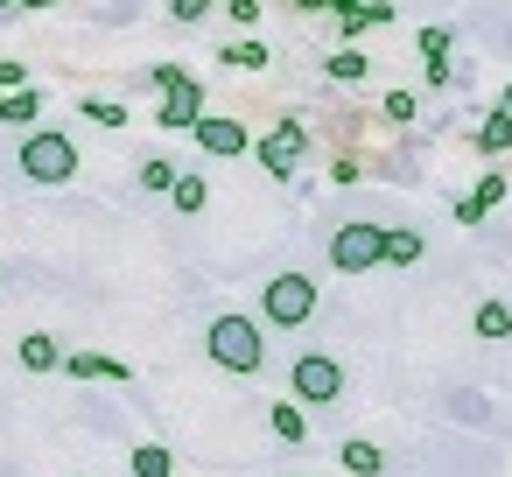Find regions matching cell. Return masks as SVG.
<instances>
[{"label":"cell","mask_w":512,"mask_h":477,"mask_svg":"<svg viewBox=\"0 0 512 477\" xmlns=\"http://www.w3.org/2000/svg\"><path fill=\"white\" fill-rule=\"evenodd\" d=\"M15 169H22L36 190H64V183L78 176V141H71V134H57V127L43 120L36 134H22V148H15Z\"/></svg>","instance_id":"cell-1"},{"label":"cell","mask_w":512,"mask_h":477,"mask_svg":"<svg viewBox=\"0 0 512 477\" xmlns=\"http://www.w3.org/2000/svg\"><path fill=\"white\" fill-rule=\"evenodd\" d=\"M204 351H211L225 372H239V379L267 365V337H260V323H253V316H232V309H225V316H211Z\"/></svg>","instance_id":"cell-2"},{"label":"cell","mask_w":512,"mask_h":477,"mask_svg":"<svg viewBox=\"0 0 512 477\" xmlns=\"http://www.w3.org/2000/svg\"><path fill=\"white\" fill-rule=\"evenodd\" d=\"M260 316H267L274 330H302V323L316 316V281H309V274H274V281L260 288Z\"/></svg>","instance_id":"cell-3"},{"label":"cell","mask_w":512,"mask_h":477,"mask_svg":"<svg viewBox=\"0 0 512 477\" xmlns=\"http://www.w3.org/2000/svg\"><path fill=\"white\" fill-rule=\"evenodd\" d=\"M330 267H337V274H365V267H386V225H365V218L337 225V232H330Z\"/></svg>","instance_id":"cell-4"},{"label":"cell","mask_w":512,"mask_h":477,"mask_svg":"<svg viewBox=\"0 0 512 477\" xmlns=\"http://www.w3.org/2000/svg\"><path fill=\"white\" fill-rule=\"evenodd\" d=\"M288 386H295L302 407H330L344 393V365L330 351H302V358H288Z\"/></svg>","instance_id":"cell-5"},{"label":"cell","mask_w":512,"mask_h":477,"mask_svg":"<svg viewBox=\"0 0 512 477\" xmlns=\"http://www.w3.org/2000/svg\"><path fill=\"white\" fill-rule=\"evenodd\" d=\"M197 113H204V78H190V71H176L169 85H162V134H190L197 127Z\"/></svg>","instance_id":"cell-6"},{"label":"cell","mask_w":512,"mask_h":477,"mask_svg":"<svg viewBox=\"0 0 512 477\" xmlns=\"http://www.w3.org/2000/svg\"><path fill=\"white\" fill-rule=\"evenodd\" d=\"M190 134H197V148H204V155H253V134H246L239 120L211 113V106L197 113V127H190Z\"/></svg>","instance_id":"cell-7"},{"label":"cell","mask_w":512,"mask_h":477,"mask_svg":"<svg viewBox=\"0 0 512 477\" xmlns=\"http://www.w3.org/2000/svg\"><path fill=\"white\" fill-rule=\"evenodd\" d=\"M64 372L71 379H134L127 358H106V351H64Z\"/></svg>","instance_id":"cell-8"},{"label":"cell","mask_w":512,"mask_h":477,"mask_svg":"<svg viewBox=\"0 0 512 477\" xmlns=\"http://www.w3.org/2000/svg\"><path fill=\"white\" fill-rule=\"evenodd\" d=\"M0 127H43V92L36 85L0 92Z\"/></svg>","instance_id":"cell-9"},{"label":"cell","mask_w":512,"mask_h":477,"mask_svg":"<svg viewBox=\"0 0 512 477\" xmlns=\"http://www.w3.org/2000/svg\"><path fill=\"white\" fill-rule=\"evenodd\" d=\"M15 358H22V372H64V344L43 337V330H29V337L15 344Z\"/></svg>","instance_id":"cell-10"},{"label":"cell","mask_w":512,"mask_h":477,"mask_svg":"<svg viewBox=\"0 0 512 477\" xmlns=\"http://www.w3.org/2000/svg\"><path fill=\"white\" fill-rule=\"evenodd\" d=\"M470 141H477V155H491V162H498V155L512 148V106H491V113H484V127H477Z\"/></svg>","instance_id":"cell-11"},{"label":"cell","mask_w":512,"mask_h":477,"mask_svg":"<svg viewBox=\"0 0 512 477\" xmlns=\"http://www.w3.org/2000/svg\"><path fill=\"white\" fill-rule=\"evenodd\" d=\"M470 330H477L484 344H505V337H512V302H498V295H491V302H477Z\"/></svg>","instance_id":"cell-12"},{"label":"cell","mask_w":512,"mask_h":477,"mask_svg":"<svg viewBox=\"0 0 512 477\" xmlns=\"http://www.w3.org/2000/svg\"><path fill=\"white\" fill-rule=\"evenodd\" d=\"M421 253H428V239L414 225H386V267H414Z\"/></svg>","instance_id":"cell-13"},{"label":"cell","mask_w":512,"mask_h":477,"mask_svg":"<svg viewBox=\"0 0 512 477\" xmlns=\"http://www.w3.org/2000/svg\"><path fill=\"white\" fill-rule=\"evenodd\" d=\"M337 463H344L351 477H379V470H386L379 442H365V435H358V442H344V449H337Z\"/></svg>","instance_id":"cell-14"},{"label":"cell","mask_w":512,"mask_h":477,"mask_svg":"<svg viewBox=\"0 0 512 477\" xmlns=\"http://www.w3.org/2000/svg\"><path fill=\"white\" fill-rule=\"evenodd\" d=\"M218 64H239V71H267V64H274V50L246 36V43H218Z\"/></svg>","instance_id":"cell-15"},{"label":"cell","mask_w":512,"mask_h":477,"mask_svg":"<svg viewBox=\"0 0 512 477\" xmlns=\"http://www.w3.org/2000/svg\"><path fill=\"white\" fill-rule=\"evenodd\" d=\"M127 470H134V477H176V456H169L162 442H141V449L127 456Z\"/></svg>","instance_id":"cell-16"},{"label":"cell","mask_w":512,"mask_h":477,"mask_svg":"<svg viewBox=\"0 0 512 477\" xmlns=\"http://www.w3.org/2000/svg\"><path fill=\"white\" fill-rule=\"evenodd\" d=\"M253 162H260V169H267L274 183H288V176H295V155H288V148H281L274 134H267V141H253Z\"/></svg>","instance_id":"cell-17"},{"label":"cell","mask_w":512,"mask_h":477,"mask_svg":"<svg viewBox=\"0 0 512 477\" xmlns=\"http://www.w3.org/2000/svg\"><path fill=\"white\" fill-rule=\"evenodd\" d=\"M169 204H176L183 218H197V211L211 204V183H204V176H176V190H169Z\"/></svg>","instance_id":"cell-18"},{"label":"cell","mask_w":512,"mask_h":477,"mask_svg":"<svg viewBox=\"0 0 512 477\" xmlns=\"http://www.w3.org/2000/svg\"><path fill=\"white\" fill-rule=\"evenodd\" d=\"M267 414H274V435H281V442H309V421H302V400H274Z\"/></svg>","instance_id":"cell-19"},{"label":"cell","mask_w":512,"mask_h":477,"mask_svg":"<svg viewBox=\"0 0 512 477\" xmlns=\"http://www.w3.org/2000/svg\"><path fill=\"white\" fill-rule=\"evenodd\" d=\"M176 176H183V169H176L169 155H148V162H141V190H155V197H169V190H176Z\"/></svg>","instance_id":"cell-20"},{"label":"cell","mask_w":512,"mask_h":477,"mask_svg":"<svg viewBox=\"0 0 512 477\" xmlns=\"http://www.w3.org/2000/svg\"><path fill=\"white\" fill-rule=\"evenodd\" d=\"M365 78H372V64H365L358 50H337V57H330V85H365Z\"/></svg>","instance_id":"cell-21"},{"label":"cell","mask_w":512,"mask_h":477,"mask_svg":"<svg viewBox=\"0 0 512 477\" xmlns=\"http://www.w3.org/2000/svg\"><path fill=\"white\" fill-rule=\"evenodd\" d=\"M449 43H456V36H449V22H442V29H421V36H414L421 64H449Z\"/></svg>","instance_id":"cell-22"},{"label":"cell","mask_w":512,"mask_h":477,"mask_svg":"<svg viewBox=\"0 0 512 477\" xmlns=\"http://www.w3.org/2000/svg\"><path fill=\"white\" fill-rule=\"evenodd\" d=\"M505 190H512V183H505V169H484V176H477V190H470V197H477V204H484V211H498V204H505Z\"/></svg>","instance_id":"cell-23"},{"label":"cell","mask_w":512,"mask_h":477,"mask_svg":"<svg viewBox=\"0 0 512 477\" xmlns=\"http://www.w3.org/2000/svg\"><path fill=\"white\" fill-rule=\"evenodd\" d=\"M85 120H99V127H127V106H120V99H99V92H92V99H85Z\"/></svg>","instance_id":"cell-24"},{"label":"cell","mask_w":512,"mask_h":477,"mask_svg":"<svg viewBox=\"0 0 512 477\" xmlns=\"http://www.w3.org/2000/svg\"><path fill=\"white\" fill-rule=\"evenodd\" d=\"M225 22H239V29H253V22H260V0H225Z\"/></svg>","instance_id":"cell-25"},{"label":"cell","mask_w":512,"mask_h":477,"mask_svg":"<svg viewBox=\"0 0 512 477\" xmlns=\"http://www.w3.org/2000/svg\"><path fill=\"white\" fill-rule=\"evenodd\" d=\"M386 120H414V92H386Z\"/></svg>","instance_id":"cell-26"},{"label":"cell","mask_w":512,"mask_h":477,"mask_svg":"<svg viewBox=\"0 0 512 477\" xmlns=\"http://www.w3.org/2000/svg\"><path fill=\"white\" fill-rule=\"evenodd\" d=\"M484 218H491V211H484L477 197H456V225H484Z\"/></svg>","instance_id":"cell-27"},{"label":"cell","mask_w":512,"mask_h":477,"mask_svg":"<svg viewBox=\"0 0 512 477\" xmlns=\"http://www.w3.org/2000/svg\"><path fill=\"white\" fill-rule=\"evenodd\" d=\"M204 8H211V0H169V15H176V22H204Z\"/></svg>","instance_id":"cell-28"},{"label":"cell","mask_w":512,"mask_h":477,"mask_svg":"<svg viewBox=\"0 0 512 477\" xmlns=\"http://www.w3.org/2000/svg\"><path fill=\"white\" fill-rule=\"evenodd\" d=\"M15 85H29V71H22L15 57H0V92H15Z\"/></svg>","instance_id":"cell-29"},{"label":"cell","mask_w":512,"mask_h":477,"mask_svg":"<svg viewBox=\"0 0 512 477\" xmlns=\"http://www.w3.org/2000/svg\"><path fill=\"white\" fill-rule=\"evenodd\" d=\"M288 8H302V15H323V8H330V0H288Z\"/></svg>","instance_id":"cell-30"},{"label":"cell","mask_w":512,"mask_h":477,"mask_svg":"<svg viewBox=\"0 0 512 477\" xmlns=\"http://www.w3.org/2000/svg\"><path fill=\"white\" fill-rule=\"evenodd\" d=\"M351 8H358V0H330V15H351Z\"/></svg>","instance_id":"cell-31"},{"label":"cell","mask_w":512,"mask_h":477,"mask_svg":"<svg viewBox=\"0 0 512 477\" xmlns=\"http://www.w3.org/2000/svg\"><path fill=\"white\" fill-rule=\"evenodd\" d=\"M15 8H57V0H15Z\"/></svg>","instance_id":"cell-32"},{"label":"cell","mask_w":512,"mask_h":477,"mask_svg":"<svg viewBox=\"0 0 512 477\" xmlns=\"http://www.w3.org/2000/svg\"><path fill=\"white\" fill-rule=\"evenodd\" d=\"M498 106H512V85H505V92H498Z\"/></svg>","instance_id":"cell-33"},{"label":"cell","mask_w":512,"mask_h":477,"mask_svg":"<svg viewBox=\"0 0 512 477\" xmlns=\"http://www.w3.org/2000/svg\"><path fill=\"white\" fill-rule=\"evenodd\" d=\"M0 15H15V0H0Z\"/></svg>","instance_id":"cell-34"},{"label":"cell","mask_w":512,"mask_h":477,"mask_svg":"<svg viewBox=\"0 0 512 477\" xmlns=\"http://www.w3.org/2000/svg\"><path fill=\"white\" fill-rule=\"evenodd\" d=\"M281 477H295V470H281Z\"/></svg>","instance_id":"cell-35"}]
</instances>
